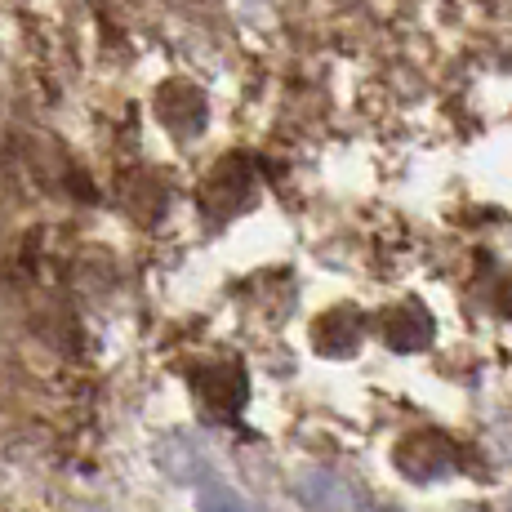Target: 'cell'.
Segmentation results:
<instances>
[{"label": "cell", "instance_id": "cell-1", "mask_svg": "<svg viewBox=\"0 0 512 512\" xmlns=\"http://www.w3.org/2000/svg\"><path fill=\"white\" fill-rule=\"evenodd\" d=\"M428 334H432V317L423 308H397L388 321H383V339L392 343L397 352H415V348H423L428 343Z\"/></svg>", "mask_w": 512, "mask_h": 512}, {"label": "cell", "instance_id": "cell-2", "mask_svg": "<svg viewBox=\"0 0 512 512\" xmlns=\"http://www.w3.org/2000/svg\"><path fill=\"white\" fill-rule=\"evenodd\" d=\"M401 446H406V450H419V455H423V464H419L415 472H410V477H415V481L446 477V472L455 468V450H450L446 441L437 437V432H415V437H406V441H401Z\"/></svg>", "mask_w": 512, "mask_h": 512}, {"label": "cell", "instance_id": "cell-3", "mask_svg": "<svg viewBox=\"0 0 512 512\" xmlns=\"http://www.w3.org/2000/svg\"><path fill=\"white\" fill-rule=\"evenodd\" d=\"M317 343H321V352H330V357H348V352L361 343V317L357 312H330L317 330Z\"/></svg>", "mask_w": 512, "mask_h": 512}, {"label": "cell", "instance_id": "cell-4", "mask_svg": "<svg viewBox=\"0 0 512 512\" xmlns=\"http://www.w3.org/2000/svg\"><path fill=\"white\" fill-rule=\"evenodd\" d=\"M196 508H201V512H254V508L245 504L236 490H228V486H205L201 499H196Z\"/></svg>", "mask_w": 512, "mask_h": 512}]
</instances>
